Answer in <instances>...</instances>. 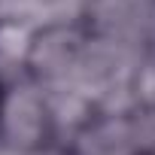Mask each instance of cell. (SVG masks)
Instances as JSON below:
<instances>
[{"label":"cell","instance_id":"6da1fadb","mask_svg":"<svg viewBox=\"0 0 155 155\" xmlns=\"http://www.w3.org/2000/svg\"><path fill=\"white\" fill-rule=\"evenodd\" d=\"M0 107H3V82H0Z\"/></svg>","mask_w":155,"mask_h":155}]
</instances>
